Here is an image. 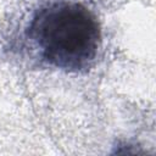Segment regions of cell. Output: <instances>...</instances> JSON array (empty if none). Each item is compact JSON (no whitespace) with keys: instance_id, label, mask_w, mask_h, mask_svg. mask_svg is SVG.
Returning a JSON list of instances; mask_svg holds the SVG:
<instances>
[{"instance_id":"cell-1","label":"cell","mask_w":156,"mask_h":156,"mask_svg":"<svg viewBox=\"0 0 156 156\" xmlns=\"http://www.w3.org/2000/svg\"><path fill=\"white\" fill-rule=\"evenodd\" d=\"M23 44L41 65L66 73L87 72L101 46L95 13L74 0H51L23 28Z\"/></svg>"}]
</instances>
